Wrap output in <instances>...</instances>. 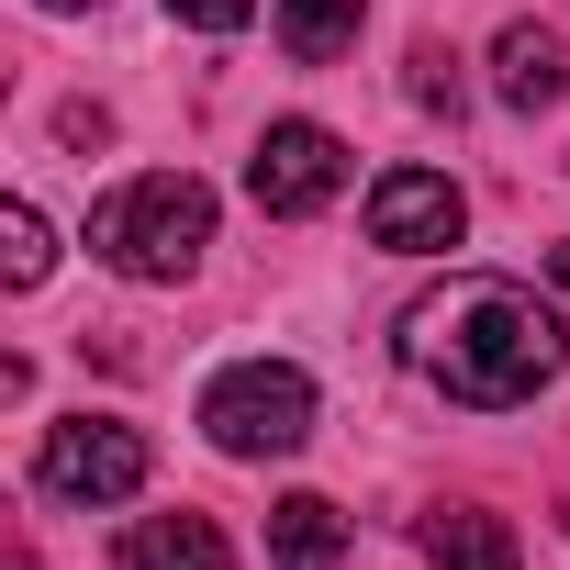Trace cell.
<instances>
[{"mask_svg": "<svg viewBox=\"0 0 570 570\" xmlns=\"http://www.w3.org/2000/svg\"><path fill=\"white\" fill-rule=\"evenodd\" d=\"M559 314L537 303V292H514V279H459V292H436V303H414L403 314V358L448 392V403H470V414H514V403H537L548 381H559Z\"/></svg>", "mask_w": 570, "mask_h": 570, "instance_id": "6da1fadb", "label": "cell"}, {"mask_svg": "<svg viewBox=\"0 0 570 570\" xmlns=\"http://www.w3.org/2000/svg\"><path fill=\"white\" fill-rule=\"evenodd\" d=\"M90 246L124 268V279H190L202 246H213V190L190 168H146L124 179L101 213H90Z\"/></svg>", "mask_w": 570, "mask_h": 570, "instance_id": "7a4b0ae2", "label": "cell"}, {"mask_svg": "<svg viewBox=\"0 0 570 570\" xmlns=\"http://www.w3.org/2000/svg\"><path fill=\"white\" fill-rule=\"evenodd\" d=\"M202 436L224 459H292L314 436V381L292 358H235L213 392H202Z\"/></svg>", "mask_w": 570, "mask_h": 570, "instance_id": "3957f363", "label": "cell"}, {"mask_svg": "<svg viewBox=\"0 0 570 570\" xmlns=\"http://www.w3.org/2000/svg\"><path fill=\"white\" fill-rule=\"evenodd\" d=\"M35 481H46L57 503H135V492H146V436H135V425H112V414L46 425Z\"/></svg>", "mask_w": 570, "mask_h": 570, "instance_id": "277c9868", "label": "cell"}, {"mask_svg": "<svg viewBox=\"0 0 570 570\" xmlns=\"http://www.w3.org/2000/svg\"><path fill=\"white\" fill-rule=\"evenodd\" d=\"M459 235H470V202H459L448 168H381V179H370V246H392V257H448Z\"/></svg>", "mask_w": 570, "mask_h": 570, "instance_id": "5b68a950", "label": "cell"}, {"mask_svg": "<svg viewBox=\"0 0 570 570\" xmlns=\"http://www.w3.org/2000/svg\"><path fill=\"white\" fill-rule=\"evenodd\" d=\"M246 190H257V213H325L336 190H347V146L325 135V124H268L257 135V157H246Z\"/></svg>", "mask_w": 570, "mask_h": 570, "instance_id": "8992f818", "label": "cell"}, {"mask_svg": "<svg viewBox=\"0 0 570 570\" xmlns=\"http://www.w3.org/2000/svg\"><path fill=\"white\" fill-rule=\"evenodd\" d=\"M124 570H235V548H224L213 514H146L124 537Z\"/></svg>", "mask_w": 570, "mask_h": 570, "instance_id": "52a82bcc", "label": "cell"}, {"mask_svg": "<svg viewBox=\"0 0 570 570\" xmlns=\"http://www.w3.org/2000/svg\"><path fill=\"white\" fill-rule=\"evenodd\" d=\"M492 90H503L514 112H548V101L570 90V57H559V35H537V23H514V35L492 46Z\"/></svg>", "mask_w": 570, "mask_h": 570, "instance_id": "ba28073f", "label": "cell"}, {"mask_svg": "<svg viewBox=\"0 0 570 570\" xmlns=\"http://www.w3.org/2000/svg\"><path fill=\"white\" fill-rule=\"evenodd\" d=\"M425 559H436V570H525L514 525H503V514H470V503L425 514Z\"/></svg>", "mask_w": 570, "mask_h": 570, "instance_id": "9c48e42d", "label": "cell"}, {"mask_svg": "<svg viewBox=\"0 0 570 570\" xmlns=\"http://www.w3.org/2000/svg\"><path fill=\"white\" fill-rule=\"evenodd\" d=\"M268 548H279V570H336L347 559V514L325 492H292V503H268Z\"/></svg>", "mask_w": 570, "mask_h": 570, "instance_id": "30bf717a", "label": "cell"}, {"mask_svg": "<svg viewBox=\"0 0 570 570\" xmlns=\"http://www.w3.org/2000/svg\"><path fill=\"white\" fill-rule=\"evenodd\" d=\"M279 46H292L303 68L347 57V46H358V0H279Z\"/></svg>", "mask_w": 570, "mask_h": 570, "instance_id": "8fae6325", "label": "cell"}, {"mask_svg": "<svg viewBox=\"0 0 570 570\" xmlns=\"http://www.w3.org/2000/svg\"><path fill=\"white\" fill-rule=\"evenodd\" d=\"M46 213L35 202H12V213H0V279H12V292H35V279H46Z\"/></svg>", "mask_w": 570, "mask_h": 570, "instance_id": "7c38bea8", "label": "cell"}, {"mask_svg": "<svg viewBox=\"0 0 570 570\" xmlns=\"http://www.w3.org/2000/svg\"><path fill=\"white\" fill-rule=\"evenodd\" d=\"M414 101H425V112H459V57L414 46Z\"/></svg>", "mask_w": 570, "mask_h": 570, "instance_id": "4fadbf2b", "label": "cell"}, {"mask_svg": "<svg viewBox=\"0 0 570 570\" xmlns=\"http://www.w3.org/2000/svg\"><path fill=\"white\" fill-rule=\"evenodd\" d=\"M168 12H179V23H202V35H235L257 0H168Z\"/></svg>", "mask_w": 570, "mask_h": 570, "instance_id": "5bb4252c", "label": "cell"}, {"mask_svg": "<svg viewBox=\"0 0 570 570\" xmlns=\"http://www.w3.org/2000/svg\"><path fill=\"white\" fill-rule=\"evenodd\" d=\"M548 279H559V292H570V246H548Z\"/></svg>", "mask_w": 570, "mask_h": 570, "instance_id": "9a60e30c", "label": "cell"}, {"mask_svg": "<svg viewBox=\"0 0 570 570\" xmlns=\"http://www.w3.org/2000/svg\"><path fill=\"white\" fill-rule=\"evenodd\" d=\"M46 12H101V0H46Z\"/></svg>", "mask_w": 570, "mask_h": 570, "instance_id": "2e32d148", "label": "cell"}]
</instances>
